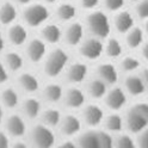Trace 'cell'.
I'll list each match as a JSON object with an SVG mask.
<instances>
[{
  "label": "cell",
  "mask_w": 148,
  "mask_h": 148,
  "mask_svg": "<svg viewBox=\"0 0 148 148\" xmlns=\"http://www.w3.org/2000/svg\"><path fill=\"white\" fill-rule=\"evenodd\" d=\"M124 125L133 134H138L148 127V103L138 101L128 109Z\"/></svg>",
  "instance_id": "6da1fadb"
},
{
  "label": "cell",
  "mask_w": 148,
  "mask_h": 148,
  "mask_svg": "<svg viewBox=\"0 0 148 148\" xmlns=\"http://www.w3.org/2000/svg\"><path fill=\"white\" fill-rule=\"evenodd\" d=\"M69 55L66 50L56 48L51 50L43 60V72L49 78H56L67 68Z\"/></svg>",
  "instance_id": "7a4b0ae2"
},
{
  "label": "cell",
  "mask_w": 148,
  "mask_h": 148,
  "mask_svg": "<svg viewBox=\"0 0 148 148\" xmlns=\"http://www.w3.org/2000/svg\"><path fill=\"white\" fill-rule=\"evenodd\" d=\"M86 26L93 37L100 40L108 38L111 32V22L103 11H92L86 18Z\"/></svg>",
  "instance_id": "3957f363"
},
{
  "label": "cell",
  "mask_w": 148,
  "mask_h": 148,
  "mask_svg": "<svg viewBox=\"0 0 148 148\" xmlns=\"http://www.w3.org/2000/svg\"><path fill=\"white\" fill-rule=\"evenodd\" d=\"M49 10L43 4H30L25 6L23 11V19L29 27H38L47 23L49 19Z\"/></svg>",
  "instance_id": "277c9868"
},
{
  "label": "cell",
  "mask_w": 148,
  "mask_h": 148,
  "mask_svg": "<svg viewBox=\"0 0 148 148\" xmlns=\"http://www.w3.org/2000/svg\"><path fill=\"white\" fill-rule=\"evenodd\" d=\"M30 143L34 148H53L55 145V134L53 129L44 124H36L30 130Z\"/></svg>",
  "instance_id": "5b68a950"
},
{
  "label": "cell",
  "mask_w": 148,
  "mask_h": 148,
  "mask_svg": "<svg viewBox=\"0 0 148 148\" xmlns=\"http://www.w3.org/2000/svg\"><path fill=\"white\" fill-rule=\"evenodd\" d=\"M80 55L86 60L95 61L98 60L101 55L104 54V44L100 38L97 37H91V38L84 40L80 44Z\"/></svg>",
  "instance_id": "8992f818"
},
{
  "label": "cell",
  "mask_w": 148,
  "mask_h": 148,
  "mask_svg": "<svg viewBox=\"0 0 148 148\" xmlns=\"http://www.w3.org/2000/svg\"><path fill=\"white\" fill-rule=\"evenodd\" d=\"M85 27L79 22H72L67 25V27L62 31V38L69 47H77L84 41Z\"/></svg>",
  "instance_id": "52a82bcc"
},
{
  "label": "cell",
  "mask_w": 148,
  "mask_h": 148,
  "mask_svg": "<svg viewBox=\"0 0 148 148\" xmlns=\"http://www.w3.org/2000/svg\"><path fill=\"white\" fill-rule=\"evenodd\" d=\"M5 133L14 138H21L26 134V122L21 115H10L5 118Z\"/></svg>",
  "instance_id": "ba28073f"
},
{
  "label": "cell",
  "mask_w": 148,
  "mask_h": 148,
  "mask_svg": "<svg viewBox=\"0 0 148 148\" xmlns=\"http://www.w3.org/2000/svg\"><path fill=\"white\" fill-rule=\"evenodd\" d=\"M25 54L32 63H40L47 56V43L42 38H32L26 44Z\"/></svg>",
  "instance_id": "9c48e42d"
},
{
  "label": "cell",
  "mask_w": 148,
  "mask_h": 148,
  "mask_svg": "<svg viewBox=\"0 0 148 148\" xmlns=\"http://www.w3.org/2000/svg\"><path fill=\"white\" fill-rule=\"evenodd\" d=\"M104 103L108 109L112 111H119L127 104V93L121 87H112L108 90L104 96Z\"/></svg>",
  "instance_id": "30bf717a"
},
{
  "label": "cell",
  "mask_w": 148,
  "mask_h": 148,
  "mask_svg": "<svg viewBox=\"0 0 148 148\" xmlns=\"http://www.w3.org/2000/svg\"><path fill=\"white\" fill-rule=\"evenodd\" d=\"M82 121H84L88 127L95 128L103 123L105 114L103 109L97 104H88L82 106V112H81Z\"/></svg>",
  "instance_id": "8fae6325"
},
{
  "label": "cell",
  "mask_w": 148,
  "mask_h": 148,
  "mask_svg": "<svg viewBox=\"0 0 148 148\" xmlns=\"http://www.w3.org/2000/svg\"><path fill=\"white\" fill-rule=\"evenodd\" d=\"M62 100H63V104L68 109L77 110V109H81L85 105L86 95L84 93L82 90L78 87H72V88H68L63 93Z\"/></svg>",
  "instance_id": "7c38bea8"
},
{
  "label": "cell",
  "mask_w": 148,
  "mask_h": 148,
  "mask_svg": "<svg viewBox=\"0 0 148 148\" xmlns=\"http://www.w3.org/2000/svg\"><path fill=\"white\" fill-rule=\"evenodd\" d=\"M59 128L63 136H67V137L75 136L81 130V119L74 115L63 116L61 117Z\"/></svg>",
  "instance_id": "4fadbf2b"
},
{
  "label": "cell",
  "mask_w": 148,
  "mask_h": 148,
  "mask_svg": "<svg viewBox=\"0 0 148 148\" xmlns=\"http://www.w3.org/2000/svg\"><path fill=\"white\" fill-rule=\"evenodd\" d=\"M66 71V80L69 84H80L82 82L88 74V67L84 62H74Z\"/></svg>",
  "instance_id": "5bb4252c"
},
{
  "label": "cell",
  "mask_w": 148,
  "mask_h": 148,
  "mask_svg": "<svg viewBox=\"0 0 148 148\" xmlns=\"http://www.w3.org/2000/svg\"><path fill=\"white\" fill-rule=\"evenodd\" d=\"M97 78L106 85H115L118 80V71L115 64L110 62H103L97 66Z\"/></svg>",
  "instance_id": "9a60e30c"
},
{
  "label": "cell",
  "mask_w": 148,
  "mask_h": 148,
  "mask_svg": "<svg viewBox=\"0 0 148 148\" xmlns=\"http://www.w3.org/2000/svg\"><path fill=\"white\" fill-rule=\"evenodd\" d=\"M27 38H29V32H27V29L24 25L16 23L8 25L7 40L11 44L19 47V45H23L27 42Z\"/></svg>",
  "instance_id": "2e32d148"
},
{
  "label": "cell",
  "mask_w": 148,
  "mask_h": 148,
  "mask_svg": "<svg viewBox=\"0 0 148 148\" xmlns=\"http://www.w3.org/2000/svg\"><path fill=\"white\" fill-rule=\"evenodd\" d=\"M114 26L119 34H127L133 26H135V19L132 12L127 10L118 11L114 18Z\"/></svg>",
  "instance_id": "e0dca14e"
},
{
  "label": "cell",
  "mask_w": 148,
  "mask_h": 148,
  "mask_svg": "<svg viewBox=\"0 0 148 148\" xmlns=\"http://www.w3.org/2000/svg\"><path fill=\"white\" fill-rule=\"evenodd\" d=\"M17 84L26 93H35L40 90V80L30 72H23L17 78Z\"/></svg>",
  "instance_id": "ac0fdd59"
},
{
  "label": "cell",
  "mask_w": 148,
  "mask_h": 148,
  "mask_svg": "<svg viewBox=\"0 0 148 148\" xmlns=\"http://www.w3.org/2000/svg\"><path fill=\"white\" fill-rule=\"evenodd\" d=\"M123 90L125 91V93L134 96V97L141 96L147 91L145 87L143 81L138 74H129L124 80V88Z\"/></svg>",
  "instance_id": "d6986e66"
},
{
  "label": "cell",
  "mask_w": 148,
  "mask_h": 148,
  "mask_svg": "<svg viewBox=\"0 0 148 148\" xmlns=\"http://www.w3.org/2000/svg\"><path fill=\"white\" fill-rule=\"evenodd\" d=\"M41 38L47 44H56V43H59L61 41V38H62L61 27L58 24H55V23L44 24L43 29L41 31Z\"/></svg>",
  "instance_id": "ffe728a7"
},
{
  "label": "cell",
  "mask_w": 148,
  "mask_h": 148,
  "mask_svg": "<svg viewBox=\"0 0 148 148\" xmlns=\"http://www.w3.org/2000/svg\"><path fill=\"white\" fill-rule=\"evenodd\" d=\"M64 91L62 86L56 82H50V84L45 85L42 90V98L49 104H55L62 100Z\"/></svg>",
  "instance_id": "44dd1931"
},
{
  "label": "cell",
  "mask_w": 148,
  "mask_h": 148,
  "mask_svg": "<svg viewBox=\"0 0 148 148\" xmlns=\"http://www.w3.org/2000/svg\"><path fill=\"white\" fill-rule=\"evenodd\" d=\"M21 108H22L23 117L27 119H35L37 117H40L41 111H42L41 101L38 99L31 98V97L24 99L21 104Z\"/></svg>",
  "instance_id": "7402d4cb"
},
{
  "label": "cell",
  "mask_w": 148,
  "mask_h": 148,
  "mask_svg": "<svg viewBox=\"0 0 148 148\" xmlns=\"http://www.w3.org/2000/svg\"><path fill=\"white\" fill-rule=\"evenodd\" d=\"M105 132L110 134H115V133H121L124 128V118L117 114L116 111H114L112 114H110L104 117L103 121Z\"/></svg>",
  "instance_id": "603a6c76"
},
{
  "label": "cell",
  "mask_w": 148,
  "mask_h": 148,
  "mask_svg": "<svg viewBox=\"0 0 148 148\" xmlns=\"http://www.w3.org/2000/svg\"><path fill=\"white\" fill-rule=\"evenodd\" d=\"M77 146L78 148H100L98 130H87L80 134Z\"/></svg>",
  "instance_id": "cb8c5ba5"
},
{
  "label": "cell",
  "mask_w": 148,
  "mask_h": 148,
  "mask_svg": "<svg viewBox=\"0 0 148 148\" xmlns=\"http://www.w3.org/2000/svg\"><path fill=\"white\" fill-rule=\"evenodd\" d=\"M0 104L6 109H16L19 105V95L13 87H6L0 93Z\"/></svg>",
  "instance_id": "d4e9b609"
},
{
  "label": "cell",
  "mask_w": 148,
  "mask_h": 148,
  "mask_svg": "<svg viewBox=\"0 0 148 148\" xmlns=\"http://www.w3.org/2000/svg\"><path fill=\"white\" fill-rule=\"evenodd\" d=\"M18 11L14 4L4 3L0 5V23L3 25H11L16 22Z\"/></svg>",
  "instance_id": "484cf974"
},
{
  "label": "cell",
  "mask_w": 148,
  "mask_h": 148,
  "mask_svg": "<svg viewBox=\"0 0 148 148\" xmlns=\"http://www.w3.org/2000/svg\"><path fill=\"white\" fill-rule=\"evenodd\" d=\"M87 88V95L93 98V99H101L104 98L106 91H108V85L105 82H103L100 79L95 78L88 81V84L86 86Z\"/></svg>",
  "instance_id": "4316f807"
},
{
  "label": "cell",
  "mask_w": 148,
  "mask_h": 148,
  "mask_svg": "<svg viewBox=\"0 0 148 148\" xmlns=\"http://www.w3.org/2000/svg\"><path fill=\"white\" fill-rule=\"evenodd\" d=\"M4 64L6 66V68L8 69V72H19L23 68L24 64V59L23 56L17 53V51H8L5 54L4 56Z\"/></svg>",
  "instance_id": "83f0119b"
},
{
  "label": "cell",
  "mask_w": 148,
  "mask_h": 148,
  "mask_svg": "<svg viewBox=\"0 0 148 148\" xmlns=\"http://www.w3.org/2000/svg\"><path fill=\"white\" fill-rule=\"evenodd\" d=\"M125 35H127V37H125L127 45L130 49L140 48L142 45L143 40H145V31L141 29V27L133 26Z\"/></svg>",
  "instance_id": "f1b7e54d"
},
{
  "label": "cell",
  "mask_w": 148,
  "mask_h": 148,
  "mask_svg": "<svg viewBox=\"0 0 148 148\" xmlns=\"http://www.w3.org/2000/svg\"><path fill=\"white\" fill-rule=\"evenodd\" d=\"M77 13H78L77 7L71 3L60 4L56 8V11H55L58 19L61 22H72L77 17Z\"/></svg>",
  "instance_id": "f546056e"
},
{
  "label": "cell",
  "mask_w": 148,
  "mask_h": 148,
  "mask_svg": "<svg viewBox=\"0 0 148 148\" xmlns=\"http://www.w3.org/2000/svg\"><path fill=\"white\" fill-rule=\"evenodd\" d=\"M41 121H42V124L47 125L49 128H55V127H59V123L61 121V112L58 110V109H54V108H50V109H45L43 111H41Z\"/></svg>",
  "instance_id": "4dcf8cb0"
},
{
  "label": "cell",
  "mask_w": 148,
  "mask_h": 148,
  "mask_svg": "<svg viewBox=\"0 0 148 148\" xmlns=\"http://www.w3.org/2000/svg\"><path fill=\"white\" fill-rule=\"evenodd\" d=\"M104 53L110 59L121 58L123 54V45H122L121 41L117 38H114V37L108 38L106 44L104 45Z\"/></svg>",
  "instance_id": "1f68e13d"
},
{
  "label": "cell",
  "mask_w": 148,
  "mask_h": 148,
  "mask_svg": "<svg viewBox=\"0 0 148 148\" xmlns=\"http://www.w3.org/2000/svg\"><path fill=\"white\" fill-rule=\"evenodd\" d=\"M121 69L125 73H129L132 74L134 72H136L138 68L141 67V61L136 56H133V55H128V56H124L122 60H121Z\"/></svg>",
  "instance_id": "d6a6232c"
},
{
  "label": "cell",
  "mask_w": 148,
  "mask_h": 148,
  "mask_svg": "<svg viewBox=\"0 0 148 148\" xmlns=\"http://www.w3.org/2000/svg\"><path fill=\"white\" fill-rule=\"evenodd\" d=\"M136 141L128 134H119L114 137V148H136Z\"/></svg>",
  "instance_id": "836d02e7"
},
{
  "label": "cell",
  "mask_w": 148,
  "mask_h": 148,
  "mask_svg": "<svg viewBox=\"0 0 148 148\" xmlns=\"http://www.w3.org/2000/svg\"><path fill=\"white\" fill-rule=\"evenodd\" d=\"M100 148H114V137L105 130H98Z\"/></svg>",
  "instance_id": "e575fe53"
},
{
  "label": "cell",
  "mask_w": 148,
  "mask_h": 148,
  "mask_svg": "<svg viewBox=\"0 0 148 148\" xmlns=\"http://www.w3.org/2000/svg\"><path fill=\"white\" fill-rule=\"evenodd\" d=\"M105 10L110 12H118L122 10L125 4V0H103Z\"/></svg>",
  "instance_id": "d590c367"
},
{
  "label": "cell",
  "mask_w": 148,
  "mask_h": 148,
  "mask_svg": "<svg viewBox=\"0 0 148 148\" xmlns=\"http://www.w3.org/2000/svg\"><path fill=\"white\" fill-rule=\"evenodd\" d=\"M135 13L140 19H148V0H140L136 3Z\"/></svg>",
  "instance_id": "8d00e7d4"
},
{
  "label": "cell",
  "mask_w": 148,
  "mask_h": 148,
  "mask_svg": "<svg viewBox=\"0 0 148 148\" xmlns=\"http://www.w3.org/2000/svg\"><path fill=\"white\" fill-rule=\"evenodd\" d=\"M136 145L138 148H148V127L138 133Z\"/></svg>",
  "instance_id": "74e56055"
},
{
  "label": "cell",
  "mask_w": 148,
  "mask_h": 148,
  "mask_svg": "<svg viewBox=\"0 0 148 148\" xmlns=\"http://www.w3.org/2000/svg\"><path fill=\"white\" fill-rule=\"evenodd\" d=\"M99 3H100V0H80V6L84 8V10L93 11L99 5Z\"/></svg>",
  "instance_id": "f35d334b"
},
{
  "label": "cell",
  "mask_w": 148,
  "mask_h": 148,
  "mask_svg": "<svg viewBox=\"0 0 148 148\" xmlns=\"http://www.w3.org/2000/svg\"><path fill=\"white\" fill-rule=\"evenodd\" d=\"M8 69L6 68V66L4 64L3 61H0V84H5L8 80Z\"/></svg>",
  "instance_id": "ab89813d"
},
{
  "label": "cell",
  "mask_w": 148,
  "mask_h": 148,
  "mask_svg": "<svg viewBox=\"0 0 148 148\" xmlns=\"http://www.w3.org/2000/svg\"><path fill=\"white\" fill-rule=\"evenodd\" d=\"M10 136L5 132H0V148H10Z\"/></svg>",
  "instance_id": "60d3db41"
},
{
  "label": "cell",
  "mask_w": 148,
  "mask_h": 148,
  "mask_svg": "<svg viewBox=\"0 0 148 148\" xmlns=\"http://www.w3.org/2000/svg\"><path fill=\"white\" fill-rule=\"evenodd\" d=\"M140 78L142 79V81H143V84H145V87H146V90L148 91V68H143V69H141V72H140Z\"/></svg>",
  "instance_id": "b9f144b4"
},
{
  "label": "cell",
  "mask_w": 148,
  "mask_h": 148,
  "mask_svg": "<svg viewBox=\"0 0 148 148\" xmlns=\"http://www.w3.org/2000/svg\"><path fill=\"white\" fill-rule=\"evenodd\" d=\"M140 48H141V55H142L143 60H146L148 62V42H143Z\"/></svg>",
  "instance_id": "7bdbcfd3"
},
{
  "label": "cell",
  "mask_w": 148,
  "mask_h": 148,
  "mask_svg": "<svg viewBox=\"0 0 148 148\" xmlns=\"http://www.w3.org/2000/svg\"><path fill=\"white\" fill-rule=\"evenodd\" d=\"M56 148H78L77 143L73 142V141H64L62 143H60Z\"/></svg>",
  "instance_id": "ee69618b"
},
{
  "label": "cell",
  "mask_w": 148,
  "mask_h": 148,
  "mask_svg": "<svg viewBox=\"0 0 148 148\" xmlns=\"http://www.w3.org/2000/svg\"><path fill=\"white\" fill-rule=\"evenodd\" d=\"M10 148H29V147H27V145L25 142H23V141H17L13 145H11Z\"/></svg>",
  "instance_id": "f6af8a7d"
},
{
  "label": "cell",
  "mask_w": 148,
  "mask_h": 148,
  "mask_svg": "<svg viewBox=\"0 0 148 148\" xmlns=\"http://www.w3.org/2000/svg\"><path fill=\"white\" fill-rule=\"evenodd\" d=\"M4 49H5V37L1 32H0V54L3 53Z\"/></svg>",
  "instance_id": "bcb514c9"
},
{
  "label": "cell",
  "mask_w": 148,
  "mask_h": 148,
  "mask_svg": "<svg viewBox=\"0 0 148 148\" xmlns=\"http://www.w3.org/2000/svg\"><path fill=\"white\" fill-rule=\"evenodd\" d=\"M16 3L19 5H23V6H27L32 3V0H16Z\"/></svg>",
  "instance_id": "7dc6e473"
},
{
  "label": "cell",
  "mask_w": 148,
  "mask_h": 148,
  "mask_svg": "<svg viewBox=\"0 0 148 148\" xmlns=\"http://www.w3.org/2000/svg\"><path fill=\"white\" fill-rule=\"evenodd\" d=\"M4 122V106L0 104V124Z\"/></svg>",
  "instance_id": "c3c4849f"
},
{
  "label": "cell",
  "mask_w": 148,
  "mask_h": 148,
  "mask_svg": "<svg viewBox=\"0 0 148 148\" xmlns=\"http://www.w3.org/2000/svg\"><path fill=\"white\" fill-rule=\"evenodd\" d=\"M43 1L45 4H55V3H58L59 0H43Z\"/></svg>",
  "instance_id": "681fc988"
},
{
  "label": "cell",
  "mask_w": 148,
  "mask_h": 148,
  "mask_svg": "<svg viewBox=\"0 0 148 148\" xmlns=\"http://www.w3.org/2000/svg\"><path fill=\"white\" fill-rule=\"evenodd\" d=\"M147 35H148V19H146V24H145V30H143Z\"/></svg>",
  "instance_id": "f907efd6"
},
{
  "label": "cell",
  "mask_w": 148,
  "mask_h": 148,
  "mask_svg": "<svg viewBox=\"0 0 148 148\" xmlns=\"http://www.w3.org/2000/svg\"><path fill=\"white\" fill-rule=\"evenodd\" d=\"M132 1H135V3H137V1H140V0H132Z\"/></svg>",
  "instance_id": "816d5d0a"
}]
</instances>
